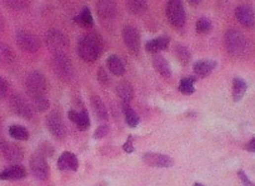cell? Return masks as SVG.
I'll return each mask as SVG.
<instances>
[{"mask_svg":"<svg viewBox=\"0 0 255 186\" xmlns=\"http://www.w3.org/2000/svg\"><path fill=\"white\" fill-rule=\"evenodd\" d=\"M103 39L99 33H88L80 37L78 43V54L84 61H95L103 53Z\"/></svg>","mask_w":255,"mask_h":186,"instance_id":"1","label":"cell"},{"mask_svg":"<svg viewBox=\"0 0 255 186\" xmlns=\"http://www.w3.org/2000/svg\"><path fill=\"white\" fill-rule=\"evenodd\" d=\"M225 48L233 56H240L248 48V40L242 32L237 29H229L224 35Z\"/></svg>","mask_w":255,"mask_h":186,"instance_id":"2","label":"cell"},{"mask_svg":"<svg viewBox=\"0 0 255 186\" xmlns=\"http://www.w3.org/2000/svg\"><path fill=\"white\" fill-rule=\"evenodd\" d=\"M51 68L56 77L63 81H70L74 77V67L67 54H56L51 61Z\"/></svg>","mask_w":255,"mask_h":186,"instance_id":"3","label":"cell"},{"mask_svg":"<svg viewBox=\"0 0 255 186\" xmlns=\"http://www.w3.org/2000/svg\"><path fill=\"white\" fill-rule=\"evenodd\" d=\"M25 86H27V91L30 98L35 99L39 98V96H44L46 88H48V82H46V79L42 73L35 70L27 76Z\"/></svg>","mask_w":255,"mask_h":186,"instance_id":"4","label":"cell"},{"mask_svg":"<svg viewBox=\"0 0 255 186\" xmlns=\"http://www.w3.org/2000/svg\"><path fill=\"white\" fill-rule=\"evenodd\" d=\"M45 44L50 51H53L54 55L56 54H67L69 49V39L64 33L59 30H50L45 37Z\"/></svg>","mask_w":255,"mask_h":186,"instance_id":"5","label":"cell"},{"mask_svg":"<svg viewBox=\"0 0 255 186\" xmlns=\"http://www.w3.org/2000/svg\"><path fill=\"white\" fill-rule=\"evenodd\" d=\"M167 16L174 28H183L185 24V9L181 0H168Z\"/></svg>","mask_w":255,"mask_h":186,"instance_id":"6","label":"cell"},{"mask_svg":"<svg viewBox=\"0 0 255 186\" xmlns=\"http://www.w3.org/2000/svg\"><path fill=\"white\" fill-rule=\"evenodd\" d=\"M16 44L25 53H35L40 49V40L37 35L27 30H19L15 35Z\"/></svg>","mask_w":255,"mask_h":186,"instance_id":"7","label":"cell"},{"mask_svg":"<svg viewBox=\"0 0 255 186\" xmlns=\"http://www.w3.org/2000/svg\"><path fill=\"white\" fill-rule=\"evenodd\" d=\"M10 108L18 116L23 117V119H32L33 117L34 109L20 94H13L10 96Z\"/></svg>","mask_w":255,"mask_h":186,"instance_id":"8","label":"cell"},{"mask_svg":"<svg viewBox=\"0 0 255 186\" xmlns=\"http://www.w3.org/2000/svg\"><path fill=\"white\" fill-rule=\"evenodd\" d=\"M46 128L49 129L51 135L54 136L58 140H61V139L65 138V124H64L63 119L59 115V112H51L50 114L46 116Z\"/></svg>","mask_w":255,"mask_h":186,"instance_id":"9","label":"cell"},{"mask_svg":"<svg viewBox=\"0 0 255 186\" xmlns=\"http://www.w3.org/2000/svg\"><path fill=\"white\" fill-rule=\"evenodd\" d=\"M30 169L35 178L39 180H46L49 178V165L46 164V159L39 152H35L30 159Z\"/></svg>","mask_w":255,"mask_h":186,"instance_id":"10","label":"cell"},{"mask_svg":"<svg viewBox=\"0 0 255 186\" xmlns=\"http://www.w3.org/2000/svg\"><path fill=\"white\" fill-rule=\"evenodd\" d=\"M0 150L3 152L4 157L13 165L20 164V162L23 161V159H24V152H23L21 148L18 147L16 144L4 141V143L0 145Z\"/></svg>","mask_w":255,"mask_h":186,"instance_id":"11","label":"cell"},{"mask_svg":"<svg viewBox=\"0 0 255 186\" xmlns=\"http://www.w3.org/2000/svg\"><path fill=\"white\" fill-rule=\"evenodd\" d=\"M123 39L127 48L133 53H139L140 50V34L131 25H128L123 29Z\"/></svg>","mask_w":255,"mask_h":186,"instance_id":"12","label":"cell"},{"mask_svg":"<svg viewBox=\"0 0 255 186\" xmlns=\"http://www.w3.org/2000/svg\"><path fill=\"white\" fill-rule=\"evenodd\" d=\"M143 161L149 166H154V168H171L174 165L171 157L164 154H157V152H145L143 155Z\"/></svg>","mask_w":255,"mask_h":186,"instance_id":"13","label":"cell"},{"mask_svg":"<svg viewBox=\"0 0 255 186\" xmlns=\"http://www.w3.org/2000/svg\"><path fill=\"white\" fill-rule=\"evenodd\" d=\"M235 18L245 28H253L255 25L254 10L248 4H242V5L237 6V9H235Z\"/></svg>","mask_w":255,"mask_h":186,"instance_id":"14","label":"cell"},{"mask_svg":"<svg viewBox=\"0 0 255 186\" xmlns=\"http://www.w3.org/2000/svg\"><path fill=\"white\" fill-rule=\"evenodd\" d=\"M96 13L100 18L106 19H114L118 14L117 4L113 0H98L96 3Z\"/></svg>","mask_w":255,"mask_h":186,"instance_id":"15","label":"cell"},{"mask_svg":"<svg viewBox=\"0 0 255 186\" xmlns=\"http://www.w3.org/2000/svg\"><path fill=\"white\" fill-rule=\"evenodd\" d=\"M58 168L61 171L70 170V171H77L79 168V162H78V157L75 156L73 152L65 151L60 155L58 160Z\"/></svg>","mask_w":255,"mask_h":186,"instance_id":"16","label":"cell"},{"mask_svg":"<svg viewBox=\"0 0 255 186\" xmlns=\"http://www.w3.org/2000/svg\"><path fill=\"white\" fill-rule=\"evenodd\" d=\"M68 116H69V119L74 122L75 125L78 126V129H80V130H88L89 126H90V119H89L86 110H82L80 112H75V110H70L68 112Z\"/></svg>","mask_w":255,"mask_h":186,"instance_id":"17","label":"cell"},{"mask_svg":"<svg viewBox=\"0 0 255 186\" xmlns=\"http://www.w3.org/2000/svg\"><path fill=\"white\" fill-rule=\"evenodd\" d=\"M216 68V61L214 60H200L197 61L193 67L197 77H205Z\"/></svg>","mask_w":255,"mask_h":186,"instance_id":"18","label":"cell"},{"mask_svg":"<svg viewBox=\"0 0 255 186\" xmlns=\"http://www.w3.org/2000/svg\"><path fill=\"white\" fill-rule=\"evenodd\" d=\"M25 175H27V171L23 166L13 165L0 174V180H20V179L25 178Z\"/></svg>","mask_w":255,"mask_h":186,"instance_id":"19","label":"cell"},{"mask_svg":"<svg viewBox=\"0 0 255 186\" xmlns=\"http://www.w3.org/2000/svg\"><path fill=\"white\" fill-rule=\"evenodd\" d=\"M169 41H170V39L168 37H155V39L146 41L145 49L148 53L158 54L159 51L164 50V49L168 48V45H169Z\"/></svg>","mask_w":255,"mask_h":186,"instance_id":"20","label":"cell"},{"mask_svg":"<svg viewBox=\"0 0 255 186\" xmlns=\"http://www.w3.org/2000/svg\"><path fill=\"white\" fill-rule=\"evenodd\" d=\"M90 104L91 108H93V112L95 114V116L98 117L99 120L101 121H106L108 120V110H106L105 104H104V101L101 100L100 96L98 95H93L90 99Z\"/></svg>","mask_w":255,"mask_h":186,"instance_id":"21","label":"cell"},{"mask_svg":"<svg viewBox=\"0 0 255 186\" xmlns=\"http://www.w3.org/2000/svg\"><path fill=\"white\" fill-rule=\"evenodd\" d=\"M153 65H154L155 70H157L162 76L164 77L171 76V68H170L168 60L163 55H160V54H155V55L153 56Z\"/></svg>","mask_w":255,"mask_h":186,"instance_id":"22","label":"cell"},{"mask_svg":"<svg viewBox=\"0 0 255 186\" xmlns=\"http://www.w3.org/2000/svg\"><path fill=\"white\" fill-rule=\"evenodd\" d=\"M117 94L123 103H130L134 98V89L128 81H122L118 84Z\"/></svg>","mask_w":255,"mask_h":186,"instance_id":"23","label":"cell"},{"mask_svg":"<svg viewBox=\"0 0 255 186\" xmlns=\"http://www.w3.org/2000/svg\"><path fill=\"white\" fill-rule=\"evenodd\" d=\"M75 23H77L79 27L85 28V29H88V28H91L94 24V20H93V16H91L90 10L89 8H83V10L78 14L77 16L74 18Z\"/></svg>","mask_w":255,"mask_h":186,"instance_id":"24","label":"cell"},{"mask_svg":"<svg viewBox=\"0 0 255 186\" xmlns=\"http://www.w3.org/2000/svg\"><path fill=\"white\" fill-rule=\"evenodd\" d=\"M248 84L242 77H235L233 80V99L234 101L242 100L244 94L247 93Z\"/></svg>","mask_w":255,"mask_h":186,"instance_id":"25","label":"cell"},{"mask_svg":"<svg viewBox=\"0 0 255 186\" xmlns=\"http://www.w3.org/2000/svg\"><path fill=\"white\" fill-rule=\"evenodd\" d=\"M125 5L128 10L134 15H141L148 8L146 0H125Z\"/></svg>","mask_w":255,"mask_h":186,"instance_id":"26","label":"cell"},{"mask_svg":"<svg viewBox=\"0 0 255 186\" xmlns=\"http://www.w3.org/2000/svg\"><path fill=\"white\" fill-rule=\"evenodd\" d=\"M123 112H124L125 115V121H127L128 125L130 126V128L138 126L140 119H139V115L136 114L135 110L131 109L129 103H123Z\"/></svg>","mask_w":255,"mask_h":186,"instance_id":"27","label":"cell"},{"mask_svg":"<svg viewBox=\"0 0 255 186\" xmlns=\"http://www.w3.org/2000/svg\"><path fill=\"white\" fill-rule=\"evenodd\" d=\"M106 64H108V68H109L112 74L120 76V75L125 73L124 64H123V61L117 55H110L109 58L106 59Z\"/></svg>","mask_w":255,"mask_h":186,"instance_id":"28","label":"cell"},{"mask_svg":"<svg viewBox=\"0 0 255 186\" xmlns=\"http://www.w3.org/2000/svg\"><path fill=\"white\" fill-rule=\"evenodd\" d=\"M15 60V54L10 46L0 41V64H13Z\"/></svg>","mask_w":255,"mask_h":186,"instance_id":"29","label":"cell"},{"mask_svg":"<svg viewBox=\"0 0 255 186\" xmlns=\"http://www.w3.org/2000/svg\"><path fill=\"white\" fill-rule=\"evenodd\" d=\"M197 81V76H186L183 77L180 80V84H179V91L185 95H190L195 91L194 84Z\"/></svg>","mask_w":255,"mask_h":186,"instance_id":"30","label":"cell"},{"mask_svg":"<svg viewBox=\"0 0 255 186\" xmlns=\"http://www.w3.org/2000/svg\"><path fill=\"white\" fill-rule=\"evenodd\" d=\"M9 135L11 138L16 139V140H28L29 139V133H28L27 129L24 126H20V125H11L9 128Z\"/></svg>","mask_w":255,"mask_h":186,"instance_id":"31","label":"cell"},{"mask_svg":"<svg viewBox=\"0 0 255 186\" xmlns=\"http://www.w3.org/2000/svg\"><path fill=\"white\" fill-rule=\"evenodd\" d=\"M175 55L183 65H186L189 63V60H190V51L183 44H178L175 46Z\"/></svg>","mask_w":255,"mask_h":186,"instance_id":"32","label":"cell"},{"mask_svg":"<svg viewBox=\"0 0 255 186\" xmlns=\"http://www.w3.org/2000/svg\"><path fill=\"white\" fill-rule=\"evenodd\" d=\"M33 109L39 112H46L49 109V100L45 96H39V98L33 99Z\"/></svg>","mask_w":255,"mask_h":186,"instance_id":"33","label":"cell"},{"mask_svg":"<svg viewBox=\"0 0 255 186\" xmlns=\"http://www.w3.org/2000/svg\"><path fill=\"white\" fill-rule=\"evenodd\" d=\"M195 30L199 34H207L212 30V22L208 18H200L195 25Z\"/></svg>","mask_w":255,"mask_h":186,"instance_id":"34","label":"cell"},{"mask_svg":"<svg viewBox=\"0 0 255 186\" xmlns=\"http://www.w3.org/2000/svg\"><path fill=\"white\" fill-rule=\"evenodd\" d=\"M3 3L13 10H23L28 6V0H3Z\"/></svg>","mask_w":255,"mask_h":186,"instance_id":"35","label":"cell"},{"mask_svg":"<svg viewBox=\"0 0 255 186\" xmlns=\"http://www.w3.org/2000/svg\"><path fill=\"white\" fill-rule=\"evenodd\" d=\"M37 152H39V154L42 155V156H44V157L51 156V155L54 154V148L51 147V145L49 143H42V147H40L39 149H38Z\"/></svg>","mask_w":255,"mask_h":186,"instance_id":"36","label":"cell"},{"mask_svg":"<svg viewBox=\"0 0 255 186\" xmlns=\"http://www.w3.org/2000/svg\"><path fill=\"white\" fill-rule=\"evenodd\" d=\"M96 76H98V80L99 81L101 82V84H103V85H109V82H110V79H109V76H108V74H106V72L105 70L103 69V68H99L98 69V73H96Z\"/></svg>","mask_w":255,"mask_h":186,"instance_id":"37","label":"cell"},{"mask_svg":"<svg viewBox=\"0 0 255 186\" xmlns=\"http://www.w3.org/2000/svg\"><path fill=\"white\" fill-rule=\"evenodd\" d=\"M109 133V126L108 125H100L98 126V129L95 130V134H94V138L95 139H101V138H105L106 134Z\"/></svg>","mask_w":255,"mask_h":186,"instance_id":"38","label":"cell"},{"mask_svg":"<svg viewBox=\"0 0 255 186\" xmlns=\"http://www.w3.org/2000/svg\"><path fill=\"white\" fill-rule=\"evenodd\" d=\"M9 90V84L3 76H0V96H5Z\"/></svg>","mask_w":255,"mask_h":186,"instance_id":"39","label":"cell"},{"mask_svg":"<svg viewBox=\"0 0 255 186\" xmlns=\"http://www.w3.org/2000/svg\"><path fill=\"white\" fill-rule=\"evenodd\" d=\"M238 175H239L240 180H242L243 185H244V186H255V184L253 183V181L250 180L249 178H248V176H247V174H245L244 171H242V170H240L239 173H238Z\"/></svg>","mask_w":255,"mask_h":186,"instance_id":"40","label":"cell"},{"mask_svg":"<svg viewBox=\"0 0 255 186\" xmlns=\"http://www.w3.org/2000/svg\"><path fill=\"white\" fill-rule=\"evenodd\" d=\"M131 141H133V136H129L128 140L125 141L124 147H123L124 151L128 152V154H131V152L134 151V147H133V143H131Z\"/></svg>","mask_w":255,"mask_h":186,"instance_id":"41","label":"cell"},{"mask_svg":"<svg viewBox=\"0 0 255 186\" xmlns=\"http://www.w3.org/2000/svg\"><path fill=\"white\" fill-rule=\"evenodd\" d=\"M247 150L250 152H255V138H253L252 140L247 144Z\"/></svg>","mask_w":255,"mask_h":186,"instance_id":"42","label":"cell"},{"mask_svg":"<svg viewBox=\"0 0 255 186\" xmlns=\"http://www.w3.org/2000/svg\"><path fill=\"white\" fill-rule=\"evenodd\" d=\"M188 1L191 6H197L202 3V0H188Z\"/></svg>","mask_w":255,"mask_h":186,"instance_id":"43","label":"cell"},{"mask_svg":"<svg viewBox=\"0 0 255 186\" xmlns=\"http://www.w3.org/2000/svg\"><path fill=\"white\" fill-rule=\"evenodd\" d=\"M4 27H5V20H4L3 15L0 14V32L4 29Z\"/></svg>","mask_w":255,"mask_h":186,"instance_id":"44","label":"cell"},{"mask_svg":"<svg viewBox=\"0 0 255 186\" xmlns=\"http://www.w3.org/2000/svg\"><path fill=\"white\" fill-rule=\"evenodd\" d=\"M4 143L3 140V128H1V121H0V145Z\"/></svg>","mask_w":255,"mask_h":186,"instance_id":"45","label":"cell"},{"mask_svg":"<svg viewBox=\"0 0 255 186\" xmlns=\"http://www.w3.org/2000/svg\"><path fill=\"white\" fill-rule=\"evenodd\" d=\"M194 186H203L202 184H199V183H197V184H194Z\"/></svg>","mask_w":255,"mask_h":186,"instance_id":"46","label":"cell"},{"mask_svg":"<svg viewBox=\"0 0 255 186\" xmlns=\"http://www.w3.org/2000/svg\"><path fill=\"white\" fill-rule=\"evenodd\" d=\"M95 186H105V185H104V184H96Z\"/></svg>","mask_w":255,"mask_h":186,"instance_id":"47","label":"cell"}]
</instances>
